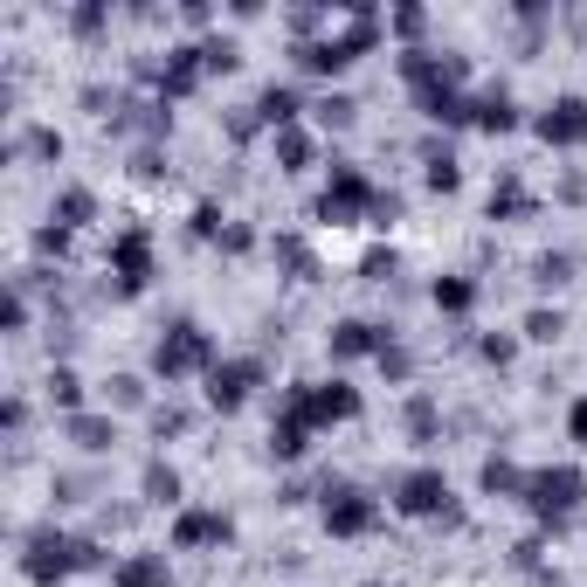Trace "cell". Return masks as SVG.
Instances as JSON below:
<instances>
[{"instance_id": "d590c367", "label": "cell", "mask_w": 587, "mask_h": 587, "mask_svg": "<svg viewBox=\"0 0 587 587\" xmlns=\"http://www.w3.org/2000/svg\"><path fill=\"white\" fill-rule=\"evenodd\" d=\"M512 352H519V346H512V339H498V331H491V339H483V360H491V367H504V360H512Z\"/></svg>"}, {"instance_id": "f546056e", "label": "cell", "mask_w": 587, "mask_h": 587, "mask_svg": "<svg viewBox=\"0 0 587 587\" xmlns=\"http://www.w3.org/2000/svg\"><path fill=\"white\" fill-rule=\"evenodd\" d=\"M111 401H118V407H139V401H145V380L118 373V380H111Z\"/></svg>"}, {"instance_id": "d6986e66", "label": "cell", "mask_w": 587, "mask_h": 587, "mask_svg": "<svg viewBox=\"0 0 587 587\" xmlns=\"http://www.w3.org/2000/svg\"><path fill=\"white\" fill-rule=\"evenodd\" d=\"M422 160H428V187H436V194H456V181H464V166H456V152L428 139V145H422Z\"/></svg>"}, {"instance_id": "f1b7e54d", "label": "cell", "mask_w": 587, "mask_h": 587, "mask_svg": "<svg viewBox=\"0 0 587 587\" xmlns=\"http://www.w3.org/2000/svg\"><path fill=\"white\" fill-rule=\"evenodd\" d=\"M532 276H540V284H567V276H574V257H559V249H553V257L532 263Z\"/></svg>"}, {"instance_id": "6da1fadb", "label": "cell", "mask_w": 587, "mask_h": 587, "mask_svg": "<svg viewBox=\"0 0 587 587\" xmlns=\"http://www.w3.org/2000/svg\"><path fill=\"white\" fill-rule=\"evenodd\" d=\"M373 42H380V21H373L367 8H352V29H346V35H325V42H297V69H312V76H339L346 63H360Z\"/></svg>"}, {"instance_id": "d6a6232c", "label": "cell", "mask_w": 587, "mask_h": 587, "mask_svg": "<svg viewBox=\"0 0 587 587\" xmlns=\"http://www.w3.org/2000/svg\"><path fill=\"white\" fill-rule=\"evenodd\" d=\"M69 21H76V35H97V29H105V8H97V0H84Z\"/></svg>"}, {"instance_id": "8fae6325", "label": "cell", "mask_w": 587, "mask_h": 587, "mask_svg": "<svg viewBox=\"0 0 587 587\" xmlns=\"http://www.w3.org/2000/svg\"><path fill=\"white\" fill-rule=\"evenodd\" d=\"M532 132H540L546 145H587V97H559V105H546L540 118H532Z\"/></svg>"}, {"instance_id": "ab89813d", "label": "cell", "mask_w": 587, "mask_h": 587, "mask_svg": "<svg viewBox=\"0 0 587 587\" xmlns=\"http://www.w3.org/2000/svg\"><path fill=\"white\" fill-rule=\"evenodd\" d=\"M367 587H380V580H367Z\"/></svg>"}, {"instance_id": "7402d4cb", "label": "cell", "mask_w": 587, "mask_h": 587, "mask_svg": "<svg viewBox=\"0 0 587 587\" xmlns=\"http://www.w3.org/2000/svg\"><path fill=\"white\" fill-rule=\"evenodd\" d=\"M304 436H312V428H304L297 415H276V422H270V456L297 464V456H304Z\"/></svg>"}, {"instance_id": "74e56055", "label": "cell", "mask_w": 587, "mask_h": 587, "mask_svg": "<svg viewBox=\"0 0 587 587\" xmlns=\"http://www.w3.org/2000/svg\"><path fill=\"white\" fill-rule=\"evenodd\" d=\"M29 145L42 152V160H63V139H56V132H29Z\"/></svg>"}, {"instance_id": "7c38bea8", "label": "cell", "mask_w": 587, "mask_h": 587, "mask_svg": "<svg viewBox=\"0 0 587 587\" xmlns=\"http://www.w3.org/2000/svg\"><path fill=\"white\" fill-rule=\"evenodd\" d=\"M236 540V525H228V512H181L173 519V546L194 553V546H228Z\"/></svg>"}, {"instance_id": "52a82bcc", "label": "cell", "mask_w": 587, "mask_h": 587, "mask_svg": "<svg viewBox=\"0 0 587 587\" xmlns=\"http://www.w3.org/2000/svg\"><path fill=\"white\" fill-rule=\"evenodd\" d=\"M263 388V360H215L208 373V407H221V415H236V407Z\"/></svg>"}, {"instance_id": "3957f363", "label": "cell", "mask_w": 587, "mask_h": 587, "mask_svg": "<svg viewBox=\"0 0 587 587\" xmlns=\"http://www.w3.org/2000/svg\"><path fill=\"white\" fill-rule=\"evenodd\" d=\"M152 373H160V380L215 373V339H208V331H200L194 318H181V325H166V331H160V346H152Z\"/></svg>"}, {"instance_id": "484cf974", "label": "cell", "mask_w": 587, "mask_h": 587, "mask_svg": "<svg viewBox=\"0 0 587 587\" xmlns=\"http://www.w3.org/2000/svg\"><path fill=\"white\" fill-rule=\"evenodd\" d=\"M48 401L69 407V415H84V380H76L69 367H56V373H48Z\"/></svg>"}, {"instance_id": "1f68e13d", "label": "cell", "mask_w": 587, "mask_h": 587, "mask_svg": "<svg viewBox=\"0 0 587 587\" xmlns=\"http://www.w3.org/2000/svg\"><path fill=\"white\" fill-rule=\"evenodd\" d=\"M352 111H360L352 97H325V105H318V118H325V124H352Z\"/></svg>"}, {"instance_id": "9a60e30c", "label": "cell", "mask_w": 587, "mask_h": 587, "mask_svg": "<svg viewBox=\"0 0 587 587\" xmlns=\"http://www.w3.org/2000/svg\"><path fill=\"white\" fill-rule=\"evenodd\" d=\"M118 587H173V567H166V553H132V559H118Z\"/></svg>"}, {"instance_id": "ba28073f", "label": "cell", "mask_w": 587, "mask_h": 587, "mask_svg": "<svg viewBox=\"0 0 587 587\" xmlns=\"http://www.w3.org/2000/svg\"><path fill=\"white\" fill-rule=\"evenodd\" d=\"M21 574H29L35 587H56L63 574H76V540H63V532H35L29 553H21Z\"/></svg>"}, {"instance_id": "4fadbf2b", "label": "cell", "mask_w": 587, "mask_h": 587, "mask_svg": "<svg viewBox=\"0 0 587 587\" xmlns=\"http://www.w3.org/2000/svg\"><path fill=\"white\" fill-rule=\"evenodd\" d=\"M380 360V352H388V331L380 325H367V318H339L331 325V360Z\"/></svg>"}, {"instance_id": "e0dca14e", "label": "cell", "mask_w": 587, "mask_h": 587, "mask_svg": "<svg viewBox=\"0 0 587 587\" xmlns=\"http://www.w3.org/2000/svg\"><path fill=\"white\" fill-rule=\"evenodd\" d=\"M257 118L270 124V132H291V124H297V90H291V84H270V90L257 97Z\"/></svg>"}, {"instance_id": "30bf717a", "label": "cell", "mask_w": 587, "mask_h": 587, "mask_svg": "<svg viewBox=\"0 0 587 587\" xmlns=\"http://www.w3.org/2000/svg\"><path fill=\"white\" fill-rule=\"evenodd\" d=\"M373 519H380V504L367 491H352V483H339V491L325 498V532L331 540H360V532H373Z\"/></svg>"}, {"instance_id": "7a4b0ae2", "label": "cell", "mask_w": 587, "mask_h": 587, "mask_svg": "<svg viewBox=\"0 0 587 587\" xmlns=\"http://www.w3.org/2000/svg\"><path fill=\"white\" fill-rule=\"evenodd\" d=\"M284 415H297L304 428L352 422L360 415V388H346V380H297V388L284 394Z\"/></svg>"}, {"instance_id": "8d00e7d4", "label": "cell", "mask_w": 587, "mask_h": 587, "mask_svg": "<svg viewBox=\"0 0 587 587\" xmlns=\"http://www.w3.org/2000/svg\"><path fill=\"white\" fill-rule=\"evenodd\" d=\"M567 436H574V443H580V449H587V394H580V401H574V415H567Z\"/></svg>"}, {"instance_id": "f35d334b", "label": "cell", "mask_w": 587, "mask_h": 587, "mask_svg": "<svg viewBox=\"0 0 587 587\" xmlns=\"http://www.w3.org/2000/svg\"><path fill=\"white\" fill-rule=\"evenodd\" d=\"M394 35H422V8H401L394 14Z\"/></svg>"}, {"instance_id": "4dcf8cb0", "label": "cell", "mask_w": 587, "mask_h": 587, "mask_svg": "<svg viewBox=\"0 0 587 587\" xmlns=\"http://www.w3.org/2000/svg\"><path fill=\"white\" fill-rule=\"evenodd\" d=\"M525 208H532V200H525L519 187H498V194H491V215H525Z\"/></svg>"}, {"instance_id": "4316f807", "label": "cell", "mask_w": 587, "mask_h": 587, "mask_svg": "<svg viewBox=\"0 0 587 587\" xmlns=\"http://www.w3.org/2000/svg\"><path fill=\"white\" fill-rule=\"evenodd\" d=\"M407 436H415V443H428V436H436V401H428V394H415V401H407Z\"/></svg>"}, {"instance_id": "836d02e7", "label": "cell", "mask_w": 587, "mask_h": 587, "mask_svg": "<svg viewBox=\"0 0 587 587\" xmlns=\"http://www.w3.org/2000/svg\"><path fill=\"white\" fill-rule=\"evenodd\" d=\"M152 428H160V436H181V428H187V407H160Z\"/></svg>"}, {"instance_id": "277c9868", "label": "cell", "mask_w": 587, "mask_h": 587, "mask_svg": "<svg viewBox=\"0 0 587 587\" xmlns=\"http://www.w3.org/2000/svg\"><path fill=\"white\" fill-rule=\"evenodd\" d=\"M580 498H587V477H580L574 464H553V470H532V477H525V512L540 519V525L574 519Z\"/></svg>"}, {"instance_id": "2e32d148", "label": "cell", "mask_w": 587, "mask_h": 587, "mask_svg": "<svg viewBox=\"0 0 587 587\" xmlns=\"http://www.w3.org/2000/svg\"><path fill=\"white\" fill-rule=\"evenodd\" d=\"M477 483H483V491H491V498H525V470L512 464V456H483Z\"/></svg>"}, {"instance_id": "d4e9b609", "label": "cell", "mask_w": 587, "mask_h": 587, "mask_svg": "<svg viewBox=\"0 0 587 587\" xmlns=\"http://www.w3.org/2000/svg\"><path fill=\"white\" fill-rule=\"evenodd\" d=\"M139 483H145V498H152V504H173V498H181V470H173V464H145Z\"/></svg>"}, {"instance_id": "83f0119b", "label": "cell", "mask_w": 587, "mask_h": 587, "mask_svg": "<svg viewBox=\"0 0 587 587\" xmlns=\"http://www.w3.org/2000/svg\"><path fill=\"white\" fill-rule=\"evenodd\" d=\"M559 331H567V318H559V312H532L525 318V339H540V346H553Z\"/></svg>"}, {"instance_id": "603a6c76", "label": "cell", "mask_w": 587, "mask_h": 587, "mask_svg": "<svg viewBox=\"0 0 587 587\" xmlns=\"http://www.w3.org/2000/svg\"><path fill=\"white\" fill-rule=\"evenodd\" d=\"M90 215H97V200H90L84 187H63V194H56V228H84Z\"/></svg>"}, {"instance_id": "ffe728a7", "label": "cell", "mask_w": 587, "mask_h": 587, "mask_svg": "<svg viewBox=\"0 0 587 587\" xmlns=\"http://www.w3.org/2000/svg\"><path fill=\"white\" fill-rule=\"evenodd\" d=\"M428 297H436V312L464 318L470 304H477V284H470V276H436V291H428Z\"/></svg>"}, {"instance_id": "ac0fdd59", "label": "cell", "mask_w": 587, "mask_h": 587, "mask_svg": "<svg viewBox=\"0 0 587 587\" xmlns=\"http://www.w3.org/2000/svg\"><path fill=\"white\" fill-rule=\"evenodd\" d=\"M470 124H483V132H512V124H519V105H512L504 90H483L477 105H470Z\"/></svg>"}, {"instance_id": "8992f818", "label": "cell", "mask_w": 587, "mask_h": 587, "mask_svg": "<svg viewBox=\"0 0 587 587\" xmlns=\"http://www.w3.org/2000/svg\"><path fill=\"white\" fill-rule=\"evenodd\" d=\"M394 512H401V519H449V525H456L449 477H443V470H407V477L394 483Z\"/></svg>"}, {"instance_id": "5bb4252c", "label": "cell", "mask_w": 587, "mask_h": 587, "mask_svg": "<svg viewBox=\"0 0 587 587\" xmlns=\"http://www.w3.org/2000/svg\"><path fill=\"white\" fill-rule=\"evenodd\" d=\"M200 76H208V56H200L194 42H187V48H173V56H166V76H160V97H187Z\"/></svg>"}, {"instance_id": "44dd1931", "label": "cell", "mask_w": 587, "mask_h": 587, "mask_svg": "<svg viewBox=\"0 0 587 587\" xmlns=\"http://www.w3.org/2000/svg\"><path fill=\"white\" fill-rule=\"evenodd\" d=\"M69 443L97 456V449H111V443H118V428H111L105 415H69Z\"/></svg>"}, {"instance_id": "9c48e42d", "label": "cell", "mask_w": 587, "mask_h": 587, "mask_svg": "<svg viewBox=\"0 0 587 587\" xmlns=\"http://www.w3.org/2000/svg\"><path fill=\"white\" fill-rule=\"evenodd\" d=\"M111 276H118L124 297H139L152 284V236H145V228H124V236L111 242Z\"/></svg>"}, {"instance_id": "e575fe53", "label": "cell", "mask_w": 587, "mask_h": 587, "mask_svg": "<svg viewBox=\"0 0 587 587\" xmlns=\"http://www.w3.org/2000/svg\"><path fill=\"white\" fill-rule=\"evenodd\" d=\"M367 276H373V284H388V276H394V249H373V257H367Z\"/></svg>"}, {"instance_id": "5b68a950", "label": "cell", "mask_w": 587, "mask_h": 587, "mask_svg": "<svg viewBox=\"0 0 587 587\" xmlns=\"http://www.w3.org/2000/svg\"><path fill=\"white\" fill-rule=\"evenodd\" d=\"M380 200L388 194H373V181L360 166H331V181L318 194V221H352V215H380Z\"/></svg>"}, {"instance_id": "cb8c5ba5", "label": "cell", "mask_w": 587, "mask_h": 587, "mask_svg": "<svg viewBox=\"0 0 587 587\" xmlns=\"http://www.w3.org/2000/svg\"><path fill=\"white\" fill-rule=\"evenodd\" d=\"M276 166H284V173H304V166H312V139H304L297 124H291V132H276Z\"/></svg>"}]
</instances>
